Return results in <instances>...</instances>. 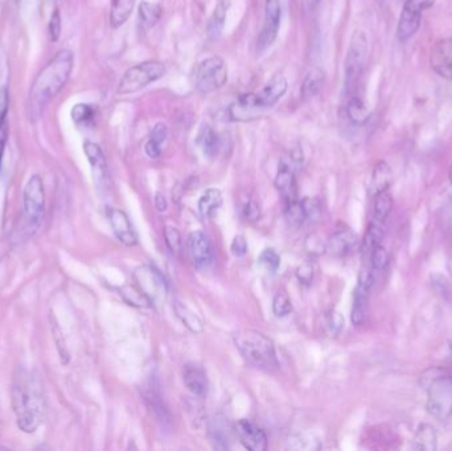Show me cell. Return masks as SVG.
<instances>
[{
  "label": "cell",
  "instance_id": "6da1fadb",
  "mask_svg": "<svg viewBox=\"0 0 452 451\" xmlns=\"http://www.w3.org/2000/svg\"><path fill=\"white\" fill-rule=\"evenodd\" d=\"M12 406L19 429L24 433H35L46 415L43 385L35 373L18 368L12 382Z\"/></svg>",
  "mask_w": 452,
  "mask_h": 451
},
{
  "label": "cell",
  "instance_id": "7a4b0ae2",
  "mask_svg": "<svg viewBox=\"0 0 452 451\" xmlns=\"http://www.w3.org/2000/svg\"><path fill=\"white\" fill-rule=\"evenodd\" d=\"M73 53L64 49L60 51L47 67L37 74L29 92V116L37 119L48 102L65 86L73 69Z\"/></svg>",
  "mask_w": 452,
  "mask_h": 451
},
{
  "label": "cell",
  "instance_id": "3957f363",
  "mask_svg": "<svg viewBox=\"0 0 452 451\" xmlns=\"http://www.w3.org/2000/svg\"><path fill=\"white\" fill-rule=\"evenodd\" d=\"M287 80L283 74H275L255 93L240 95L229 107L233 121H250L263 110L271 109L287 92Z\"/></svg>",
  "mask_w": 452,
  "mask_h": 451
},
{
  "label": "cell",
  "instance_id": "277c9868",
  "mask_svg": "<svg viewBox=\"0 0 452 451\" xmlns=\"http://www.w3.org/2000/svg\"><path fill=\"white\" fill-rule=\"evenodd\" d=\"M234 343L241 355L256 368L278 370L279 361L274 343L270 337L255 330H244L234 336Z\"/></svg>",
  "mask_w": 452,
  "mask_h": 451
},
{
  "label": "cell",
  "instance_id": "5b68a950",
  "mask_svg": "<svg viewBox=\"0 0 452 451\" xmlns=\"http://www.w3.org/2000/svg\"><path fill=\"white\" fill-rule=\"evenodd\" d=\"M368 39L367 35L356 29L349 41L348 52L345 58V94L347 98L352 95H362L361 94V83L362 76L368 60Z\"/></svg>",
  "mask_w": 452,
  "mask_h": 451
},
{
  "label": "cell",
  "instance_id": "8992f818",
  "mask_svg": "<svg viewBox=\"0 0 452 451\" xmlns=\"http://www.w3.org/2000/svg\"><path fill=\"white\" fill-rule=\"evenodd\" d=\"M164 74H165V67L160 61L150 60V61L140 62L125 72L118 85V93L131 94V93L139 92L152 82L163 79Z\"/></svg>",
  "mask_w": 452,
  "mask_h": 451
},
{
  "label": "cell",
  "instance_id": "52a82bcc",
  "mask_svg": "<svg viewBox=\"0 0 452 451\" xmlns=\"http://www.w3.org/2000/svg\"><path fill=\"white\" fill-rule=\"evenodd\" d=\"M427 412L439 421L452 416V376L437 375L427 386Z\"/></svg>",
  "mask_w": 452,
  "mask_h": 451
},
{
  "label": "cell",
  "instance_id": "ba28073f",
  "mask_svg": "<svg viewBox=\"0 0 452 451\" xmlns=\"http://www.w3.org/2000/svg\"><path fill=\"white\" fill-rule=\"evenodd\" d=\"M193 80L198 92H217L228 82V65L220 56L205 58L196 67Z\"/></svg>",
  "mask_w": 452,
  "mask_h": 451
},
{
  "label": "cell",
  "instance_id": "9c48e42d",
  "mask_svg": "<svg viewBox=\"0 0 452 451\" xmlns=\"http://www.w3.org/2000/svg\"><path fill=\"white\" fill-rule=\"evenodd\" d=\"M24 215L29 227L37 229L44 220L46 215V194L44 183L39 175L29 177L24 187Z\"/></svg>",
  "mask_w": 452,
  "mask_h": 451
},
{
  "label": "cell",
  "instance_id": "30bf717a",
  "mask_svg": "<svg viewBox=\"0 0 452 451\" xmlns=\"http://www.w3.org/2000/svg\"><path fill=\"white\" fill-rule=\"evenodd\" d=\"M137 288L144 294L150 304H159L165 301L168 285L162 273L152 267H140L134 273Z\"/></svg>",
  "mask_w": 452,
  "mask_h": 451
},
{
  "label": "cell",
  "instance_id": "8fae6325",
  "mask_svg": "<svg viewBox=\"0 0 452 451\" xmlns=\"http://www.w3.org/2000/svg\"><path fill=\"white\" fill-rule=\"evenodd\" d=\"M434 3L435 0H406L397 27V36L399 41L405 43L417 34L420 27L422 13L432 7Z\"/></svg>",
  "mask_w": 452,
  "mask_h": 451
},
{
  "label": "cell",
  "instance_id": "7c38bea8",
  "mask_svg": "<svg viewBox=\"0 0 452 451\" xmlns=\"http://www.w3.org/2000/svg\"><path fill=\"white\" fill-rule=\"evenodd\" d=\"M373 283H374V271L371 270V267L362 269L357 279V286L353 294L350 319L355 325H361L367 319L368 303H369V295H371Z\"/></svg>",
  "mask_w": 452,
  "mask_h": 451
},
{
  "label": "cell",
  "instance_id": "4fadbf2b",
  "mask_svg": "<svg viewBox=\"0 0 452 451\" xmlns=\"http://www.w3.org/2000/svg\"><path fill=\"white\" fill-rule=\"evenodd\" d=\"M282 19V6L280 0H266L265 1V15L261 35L258 37L259 49H266L273 46L277 40Z\"/></svg>",
  "mask_w": 452,
  "mask_h": 451
},
{
  "label": "cell",
  "instance_id": "5bb4252c",
  "mask_svg": "<svg viewBox=\"0 0 452 451\" xmlns=\"http://www.w3.org/2000/svg\"><path fill=\"white\" fill-rule=\"evenodd\" d=\"M430 64L439 77L452 81V37L435 43L431 49Z\"/></svg>",
  "mask_w": 452,
  "mask_h": 451
},
{
  "label": "cell",
  "instance_id": "9a60e30c",
  "mask_svg": "<svg viewBox=\"0 0 452 451\" xmlns=\"http://www.w3.org/2000/svg\"><path fill=\"white\" fill-rule=\"evenodd\" d=\"M237 434L245 447L250 451H265L267 449V436L249 419H240L235 425Z\"/></svg>",
  "mask_w": 452,
  "mask_h": 451
},
{
  "label": "cell",
  "instance_id": "2e32d148",
  "mask_svg": "<svg viewBox=\"0 0 452 451\" xmlns=\"http://www.w3.org/2000/svg\"><path fill=\"white\" fill-rule=\"evenodd\" d=\"M188 249L196 267H208L213 262V248L205 233L193 231L188 238Z\"/></svg>",
  "mask_w": 452,
  "mask_h": 451
},
{
  "label": "cell",
  "instance_id": "e0dca14e",
  "mask_svg": "<svg viewBox=\"0 0 452 451\" xmlns=\"http://www.w3.org/2000/svg\"><path fill=\"white\" fill-rule=\"evenodd\" d=\"M109 221L111 224L113 231L116 238L126 246H134L138 243V236L132 228V224L128 219V215L121 209H110L109 210Z\"/></svg>",
  "mask_w": 452,
  "mask_h": 451
},
{
  "label": "cell",
  "instance_id": "ac0fdd59",
  "mask_svg": "<svg viewBox=\"0 0 452 451\" xmlns=\"http://www.w3.org/2000/svg\"><path fill=\"white\" fill-rule=\"evenodd\" d=\"M83 152H85L88 161L92 166L95 184L98 185V187H104L107 183V180H109L107 163L104 159V151L97 143L86 140L83 143Z\"/></svg>",
  "mask_w": 452,
  "mask_h": 451
},
{
  "label": "cell",
  "instance_id": "d6986e66",
  "mask_svg": "<svg viewBox=\"0 0 452 451\" xmlns=\"http://www.w3.org/2000/svg\"><path fill=\"white\" fill-rule=\"evenodd\" d=\"M356 243H357V236L353 231L348 228L338 229L328 240L325 250H328V253L332 255L341 257V255H348Z\"/></svg>",
  "mask_w": 452,
  "mask_h": 451
},
{
  "label": "cell",
  "instance_id": "ffe728a7",
  "mask_svg": "<svg viewBox=\"0 0 452 451\" xmlns=\"http://www.w3.org/2000/svg\"><path fill=\"white\" fill-rule=\"evenodd\" d=\"M275 187H277L280 196L283 197V200L286 201V204L298 200L296 179L289 166H286V164L280 166L277 177H275Z\"/></svg>",
  "mask_w": 452,
  "mask_h": 451
},
{
  "label": "cell",
  "instance_id": "44dd1931",
  "mask_svg": "<svg viewBox=\"0 0 452 451\" xmlns=\"http://www.w3.org/2000/svg\"><path fill=\"white\" fill-rule=\"evenodd\" d=\"M183 380L188 391L196 396H205L208 391V379L204 370L196 364H186L183 370Z\"/></svg>",
  "mask_w": 452,
  "mask_h": 451
},
{
  "label": "cell",
  "instance_id": "7402d4cb",
  "mask_svg": "<svg viewBox=\"0 0 452 451\" xmlns=\"http://www.w3.org/2000/svg\"><path fill=\"white\" fill-rule=\"evenodd\" d=\"M200 150L207 158H214L220 151L221 140L219 134L214 131V128L209 126L208 123H204L200 131H198V139H196Z\"/></svg>",
  "mask_w": 452,
  "mask_h": 451
},
{
  "label": "cell",
  "instance_id": "603a6c76",
  "mask_svg": "<svg viewBox=\"0 0 452 451\" xmlns=\"http://www.w3.org/2000/svg\"><path fill=\"white\" fill-rule=\"evenodd\" d=\"M390 183H392L390 167L388 166V163H377L373 173H371V183H369L371 196H377L381 192L389 191Z\"/></svg>",
  "mask_w": 452,
  "mask_h": 451
},
{
  "label": "cell",
  "instance_id": "cb8c5ba5",
  "mask_svg": "<svg viewBox=\"0 0 452 451\" xmlns=\"http://www.w3.org/2000/svg\"><path fill=\"white\" fill-rule=\"evenodd\" d=\"M222 206L220 189L209 188L198 200V212L204 219H212Z\"/></svg>",
  "mask_w": 452,
  "mask_h": 451
},
{
  "label": "cell",
  "instance_id": "d4e9b609",
  "mask_svg": "<svg viewBox=\"0 0 452 451\" xmlns=\"http://www.w3.org/2000/svg\"><path fill=\"white\" fill-rule=\"evenodd\" d=\"M137 0H113L110 7V25L119 28L128 22Z\"/></svg>",
  "mask_w": 452,
  "mask_h": 451
},
{
  "label": "cell",
  "instance_id": "484cf974",
  "mask_svg": "<svg viewBox=\"0 0 452 451\" xmlns=\"http://www.w3.org/2000/svg\"><path fill=\"white\" fill-rule=\"evenodd\" d=\"M138 11H139L138 12V19H139L140 27L144 31H147V29H151L152 27H155L156 23L159 22L163 10L159 4L143 0L139 4Z\"/></svg>",
  "mask_w": 452,
  "mask_h": 451
},
{
  "label": "cell",
  "instance_id": "4316f807",
  "mask_svg": "<svg viewBox=\"0 0 452 451\" xmlns=\"http://www.w3.org/2000/svg\"><path fill=\"white\" fill-rule=\"evenodd\" d=\"M437 433L435 429L427 424H422L418 428L413 440V449L422 451H432L437 449Z\"/></svg>",
  "mask_w": 452,
  "mask_h": 451
},
{
  "label": "cell",
  "instance_id": "83f0119b",
  "mask_svg": "<svg viewBox=\"0 0 452 451\" xmlns=\"http://www.w3.org/2000/svg\"><path fill=\"white\" fill-rule=\"evenodd\" d=\"M347 116L356 125H362L368 121L369 110L362 95H352L347 98Z\"/></svg>",
  "mask_w": 452,
  "mask_h": 451
},
{
  "label": "cell",
  "instance_id": "f1b7e54d",
  "mask_svg": "<svg viewBox=\"0 0 452 451\" xmlns=\"http://www.w3.org/2000/svg\"><path fill=\"white\" fill-rule=\"evenodd\" d=\"M174 313L177 318L183 322L189 331L193 334H201L204 331L203 321L191 309H188L184 303L174 302Z\"/></svg>",
  "mask_w": 452,
  "mask_h": 451
},
{
  "label": "cell",
  "instance_id": "f546056e",
  "mask_svg": "<svg viewBox=\"0 0 452 451\" xmlns=\"http://www.w3.org/2000/svg\"><path fill=\"white\" fill-rule=\"evenodd\" d=\"M323 81H324V73L322 70L319 68H313V69L308 70L304 80H303V83H301L303 98L315 97L320 90Z\"/></svg>",
  "mask_w": 452,
  "mask_h": 451
},
{
  "label": "cell",
  "instance_id": "4dcf8cb0",
  "mask_svg": "<svg viewBox=\"0 0 452 451\" xmlns=\"http://www.w3.org/2000/svg\"><path fill=\"white\" fill-rule=\"evenodd\" d=\"M392 208H393V198H392V195L389 194V191L378 194L377 196H374L371 219L386 222L390 212H392Z\"/></svg>",
  "mask_w": 452,
  "mask_h": 451
},
{
  "label": "cell",
  "instance_id": "1f68e13d",
  "mask_svg": "<svg viewBox=\"0 0 452 451\" xmlns=\"http://www.w3.org/2000/svg\"><path fill=\"white\" fill-rule=\"evenodd\" d=\"M226 10H228V6L225 4V1L224 0L219 1V4L216 6L214 12L209 20V35L213 36V37L220 36L222 29H224V25H225V20H226Z\"/></svg>",
  "mask_w": 452,
  "mask_h": 451
},
{
  "label": "cell",
  "instance_id": "d6a6232c",
  "mask_svg": "<svg viewBox=\"0 0 452 451\" xmlns=\"http://www.w3.org/2000/svg\"><path fill=\"white\" fill-rule=\"evenodd\" d=\"M49 322H50L52 336L55 339V343H56V347H57L58 355H60L61 363L62 364H68L69 363V352H68V348H67V344H65V340H64V336H62V331H61V328L58 325L57 319L55 318V315L52 313L49 315Z\"/></svg>",
  "mask_w": 452,
  "mask_h": 451
},
{
  "label": "cell",
  "instance_id": "836d02e7",
  "mask_svg": "<svg viewBox=\"0 0 452 451\" xmlns=\"http://www.w3.org/2000/svg\"><path fill=\"white\" fill-rule=\"evenodd\" d=\"M258 267L266 273L274 274L280 267V257L274 249H265L258 257Z\"/></svg>",
  "mask_w": 452,
  "mask_h": 451
},
{
  "label": "cell",
  "instance_id": "e575fe53",
  "mask_svg": "<svg viewBox=\"0 0 452 451\" xmlns=\"http://www.w3.org/2000/svg\"><path fill=\"white\" fill-rule=\"evenodd\" d=\"M286 219L292 227H299L304 221L307 220L301 201L296 200V201L286 204Z\"/></svg>",
  "mask_w": 452,
  "mask_h": 451
},
{
  "label": "cell",
  "instance_id": "d590c367",
  "mask_svg": "<svg viewBox=\"0 0 452 451\" xmlns=\"http://www.w3.org/2000/svg\"><path fill=\"white\" fill-rule=\"evenodd\" d=\"M70 116L77 125H85L93 119L94 109L88 104L74 105L70 112Z\"/></svg>",
  "mask_w": 452,
  "mask_h": 451
},
{
  "label": "cell",
  "instance_id": "8d00e7d4",
  "mask_svg": "<svg viewBox=\"0 0 452 451\" xmlns=\"http://www.w3.org/2000/svg\"><path fill=\"white\" fill-rule=\"evenodd\" d=\"M369 255H371V267L373 271H381L388 265L389 255L386 249L383 248V243L374 248Z\"/></svg>",
  "mask_w": 452,
  "mask_h": 451
},
{
  "label": "cell",
  "instance_id": "74e56055",
  "mask_svg": "<svg viewBox=\"0 0 452 451\" xmlns=\"http://www.w3.org/2000/svg\"><path fill=\"white\" fill-rule=\"evenodd\" d=\"M122 294H123L125 299H126L130 304H134V306H138V307H146V306H150V302H149V299L144 297V294H143L138 288L128 286V288L122 289Z\"/></svg>",
  "mask_w": 452,
  "mask_h": 451
},
{
  "label": "cell",
  "instance_id": "f35d334b",
  "mask_svg": "<svg viewBox=\"0 0 452 451\" xmlns=\"http://www.w3.org/2000/svg\"><path fill=\"white\" fill-rule=\"evenodd\" d=\"M292 310L290 298L286 292H278L273 301V313L277 316H286Z\"/></svg>",
  "mask_w": 452,
  "mask_h": 451
},
{
  "label": "cell",
  "instance_id": "ab89813d",
  "mask_svg": "<svg viewBox=\"0 0 452 451\" xmlns=\"http://www.w3.org/2000/svg\"><path fill=\"white\" fill-rule=\"evenodd\" d=\"M164 238H165V243L171 252L179 253L182 250V236H180V231H177L176 228L165 227Z\"/></svg>",
  "mask_w": 452,
  "mask_h": 451
},
{
  "label": "cell",
  "instance_id": "60d3db41",
  "mask_svg": "<svg viewBox=\"0 0 452 451\" xmlns=\"http://www.w3.org/2000/svg\"><path fill=\"white\" fill-rule=\"evenodd\" d=\"M301 204H303V208H304V212H306V216H307V220H316L319 216H320V204L316 198H311V197H306L301 200Z\"/></svg>",
  "mask_w": 452,
  "mask_h": 451
},
{
  "label": "cell",
  "instance_id": "b9f144b4",
  "mask_svg": "<svg viewBox=\"0 0 452 451\" xmlns=\"http://www.w3.org/2000/svg\"><path fill=\"white\" fill-rule=\"evenodd\" d=\"M327 327H328V331L331 335L336 336L340 334V331L343 330L344 327V318L340 315V314L336 313V311H332V313L328 314L327 315Z\"/></svg>",
  "mask_w": 452,
  "mask_h": 451
},
{
  "label": "cell",
  "instance_id": "7bdbcfd3",
  "mask_svg": "<svg viewBox=\"0 0 452 451\" xmlns=\"http://www.w3.org/2000/svg\"><path fill=\"white\" fill-rule=\"evenodd\" d=\"M167 138H168V128H167V125H165V123L159 122V123H156V125L153 126V128H152L150 138L149 139L152 140V142H155L156 144H159V146L162 147L163 144H164V142L167 140Z\"/></svg>",
  "mask_w": 452,
  "mask_h": 451
},
{
  "label": "cell",
  "instance_id": "ee69618b",
  "mask_svg": "<svg viewBox=\"0 0 452 451\" xmlns=\"http://www.w3.org/2000/svg\"><path fill=\"white\" fill-rule=\"evenodd\" d=\"M60 35H61V16H60V12L56 10L52 13L49 20V36L52 41H57Z\"/></svg>",
  "mask_w": 452,
  "mask_h": 451
},
{
  "label": "cell",
  "instance_id": "f6af8a7d",
  "mask_svg": "<svg viewBox=\"0 0 452 451\" xmlns=\"http://www.w3.org/2000/svg\"><path fill=\"white\" fill-rule=\"evenodd\" d=\"M231 250H232L234 257H244L247 253V241L244 236L234 237L232 245H231Z\"/></svg>",
  "mask_w": 452,
  "mask_h": 451
},
{
  "label": "cell",
  "instance_id": "bcb514c9",
  "mask_svg": "<svg viewBox=\"0 0 452 451\" xmlns=\"http://www.w3.org/2000/svg\"><path fill=\"white\" fill-rule=\"evenodd\" d=\"M296 277H298V279L301 281V283H304V285H310V283L313 282V264L306 262V264H303L301 267H298Z\"/></svg>",
  "mask_w": 452,
  "mask_h": 451
},
{
  "label": "cell",
  "instance_id": "7dc6e473",
  "mask_svg": "<svg viewBox=\"0 0 452 451\" xmlns=\"http://www.w3.org/2000/svg\"><path fill=\"white\" fill-rule=\"evenodd\" d=\"M8 104H10V94L7 86H0V125L4 123V119L8 112Z\"/></svg>",
  "mask_w": 452,
  "mask_h": 451
},
{
  "label": "cell",
  "instance_id": "c3c4849f",
  "mask_svg": "<svg viewBox=\"0 0 452 451\" xmlns=\"http://www.w3.org/2000/svg\"><path fill=\"white\" fill-rule=\"evenodd\" d=\"M244 216L246 220L255 221L259 219L261 210H259V206L255 203L254 200H250L245 204Z\"/></svg>",
  "mask_w": 452,
  "mask_h": 451
},
{
  "label": "cell",
  "instance_id": "681fc988",
  "mask_svg": "<svg viewBox=\"0 0 452 451\" xmlns=\"http://www.w3.org/2000/svg\"><path fill=\"white\" fill-rule=\"evenodd\" d=\"M144 151H146L147 156L151 158V159H158L160 156V154H162V147L159 144H156L155 142H152V140L149 139L147 143H146V146H144Z\"/></svg>",
  "mask_w": 452,
  "mask_h": 451
},
{
  "label": "cell",
  "instance_id": "f907efd6",
  "mask_svg": "<svg viewBox=\"0 0 452 451\" xmlns=\"http://www.w3.org/2000/svg\"><path fill=\"white\" fill-rule=\"evenodd\" d=\"M7 138H8V126L6 123H3V125H0V164H1V159H3Z\"/></svg>",
  "mask_w": 452,
  "mask_h": 451
},
{
  "label": "cell",
  "instance_id": "816d5d0a",
  "mask_svg": "<svg viewBox=\"0 0 452 451\" xmlns=\"http://www.w3.org/2000/svg\"><path fill=\"white\" fill-rule=\"evenodd\" d=\"M155 207H156V209H158L159 212H164V210H167V208H168L167 198H165L164 195L160 194V192H158V194L155 195Z\"/></svg>",
  "mask_w": 452,
  "mask_h": 451
},
{
  "label": "cell",
  "instance_id": "f5cc1de1",
  "mask_svg": "<svg viewBox=\"0 0 452 451\" xmlns=\"http://www.w3.org/2000/svg\"><path fill=\"white\" fill-rule=\"evenodd\" d=\"M320 0H304V6L310 10V11H313L317 6H319Z\"/></svg>",
  "mask_w": 452,
  "mask_h": 451
},
{
  "label": "cell",
  "instance_id": "db71d44e",
  "mask_svg": "<svg viewBox=\"0 0 452 451\" xmlns=\"http://www.w3.org/2000/svg\"><path fill=\"white\" fill-rule=\"evenodd\" d=\"M448 177H450V183H451L452 185V164L451 168H450V173H448Z\"/></svg>",
  "mask_w": 452,
  "mask_h": 451
}]
</instances>
